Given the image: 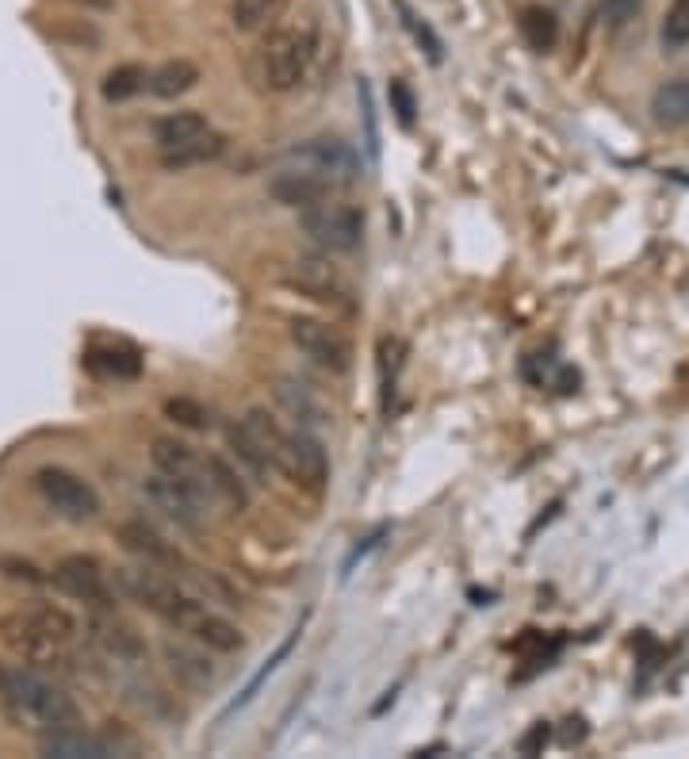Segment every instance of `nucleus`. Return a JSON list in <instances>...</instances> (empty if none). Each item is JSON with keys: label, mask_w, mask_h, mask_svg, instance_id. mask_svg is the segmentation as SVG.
I'll use <instances>...</instances> for the list:
<instances>
[{"label": "nucleus", "mask_w": 689, "mask_h": 759, "mask_svg": "<svg viewBox=\"0 0 689 759\" xmlns=\"http://www.w3.org/2000/svg\"><path fill=\"white\" fill-rule=\"evenodd\" d=\"M149 461H154L157 472H169V476L185 480V484L200 487V492H208L211 499H215V492H211V484H208V457L196 453L188 441H180V438H154Z\"/></svg>", "instance_id": "nucleus-14"}, {"label": "nucleus", "mask_w": 689, "mask_h": 759, "mask_svg": "<svg viewBox=\"0 0 689 759\" xmlns=\"http://www.w3.org/2000/svg\"><path fill=\"white\" fill-rule=\"evenodd\" d=\"M51 583L74 603H85L92 610H112L115 606V583L112 575L104 572L97 557H85V552H74V557H62L51 572Z\"/></svg>", "instance_id": "nucleus-6"}, {"label": "nucleus", "mask_w": 689, "mask_h": 759, "mask_svg": "<svg viewBox=\"0 0 689 759\" xmlns=\"http://www.w3.org/2000/svg\"><path fill=\"white\" fill-rule=\"evenodd\" d=\"M288 338L311 365L326 369V373L345 376L348 369H353L356 350H353V342H348L345 330L334 327V322L311 319V315H296V319L288 322Z\"/></svg>", "instance_id": "nucleus-5"}, {"label": "nucleus", "mask_w": 689, "mask_h": 759, "mask_svg": "<svg viewBox=\"0 0 689 759\" xmlns=\"http://www.w3.org/2000/svg\"><path fill=\"white\" fill-rule=\"evenodd\" d=\"M226 441H230V449H234V457L245 464V469H253V472H257V476H265V472H273V469H268V461L257 453V446H253V441L245 438V430H242V426H237V422L226 430Z\"/></svg>", "instance_id": "nucleus-35"}, {"label": "nucleus", "mask_w": 689, "mask_h": 759, "mask_svg": "<svg viewBox=\"0 0 689 759\" xmlns=\"http://www.w3.org/2000/svg\"><path fill=\"white\" fill-rule=\"evenodd\" d=\"M142 495H146V499L154 503L169 521H177L180 529H188V534L203 529V521H208V506L215 503L208 492H200V487L185 484V480L169 476V472H157V469H154V476H146Z\"/></svg>", "instance_id": "nucleus-7"}, {"label": "nucleus", "mask_w": 689, "mask_h": 759, "mask_svg": "<svg viewBox=\"0 0 689 759\" xmlns=\"http://www.w3.org/2000/svg\"><path fill=\"white\" fill-rule=\"evenodd\" d=\"M644 4L647 0H601L598 20H601V28H605V35H621V31L644 12Z\"/></svg>", "instance_id": "nucleus-32"}, {"label": "nucleus", "mask_w": 689, "mask_h": 759, "mask_svg": "<svg viewBox=\"0 0 689 759\" xmlns=\"http://www.w3.org/2000/svg\"><path fill=\"white\" fill-rule=\"evenodd\" d=\"M276 399H280V407L288 410V415L296 418L303 430L326 422V415H322V403L314 399L311 387L299 384V380H280V384H276Z\"/></svg>", "instance_id": "nucleus-28"}, {"label": "nucleus", "mask_w": 689, "mask_h": 759, "mask_svg": "<svg viewBox=\"0 0 689 759\" xmlns=\"http://www.w3.org/2000/svg\"><path fill=\"white\" fill-rule=\"evenodd\" d=\"M35 487L43 495V503L54 514H62L66 521H92L100 514V495L92 492V484H85L81 476H74L69 469H43L35 472Z\"/></svg>", "instance_id": "nucleus-10"}, {"label": "nucleus", "mask_w": 689, "mask_h": 759, "mask_svg": "<svg viewBox=\"0 0 689 759\" xmlns=\"http://www.w3.org/2000/svg\"><path fill=\"white\" fill-rule=\"evenodd\" d=\"M319 58V28L311 20L276 28L257 51V74L268 92H296Z\"/></svg>", "instance_id": "nucleus-3"}, {"label": "nucleus", "mask_w": 689, "mask_h": 759, "mask_svg": "<svg viewBox=\"0 0 689 759\" xmlns=\"http://www.w3.org/2000/svg\"><path fill=\"white\" fill-rule=\"evenodd\" d=\"M208 484H211V492H215V503L230 506V510L242 514L245 506H249V487L242 484V472L215 453H208Z\"/></svg>", "instance_id": "nucleus-25"}, {"label": "nucleus", "mask_w": 689, "mask_h": 759, "mask_svg": "<svg viewBox=\"0 0 689 759\" xmlns=\"http://www.w3.org/2000/svg\"><path fill=\"white\" fill-rule=\"evenodd\" d=\"M659 46L663 54H682L689 46V0H670L659 23Z\"/></svg>", "instance_id": "nucleus-30"}, {"label": "nucleus", "mask_w": 689, "mask_h": 759, "mask_svg": "<svg viewBox=\"0 0 689 759\" xmlns=\"http://www.w3.org/2000/svg\"><path fill=\"white\" fill-rule=\"evenodd\" d=\"M518 28H521V38L529 43V51H536V54L556 51V43H559V20H556V12H552V8H544V4L521 8Z\"/></svg>", "instance_id": "nucleus-26"}, {"label": "nucleus", "mask_w": 689, "mask_h": 759, "mask_svg": "<svg viewBox=\"0 0 689 759\" xmlns=\"http://www.w3.org/2000/svg\"><path fill=\"white\" fill-rule=\"evenodd\" d=\"M203 131H211L203 112H169L154 123V142L162 150H173V146H185V142L200 139Z\"/></svg>", "instance_id": "nucleus-27"}, {"label": "nucleus", "mask_w": 689, "mask_h": 759, "mask_svg": "<svg viewBox=\"0 0 689 759\" xmlns=\"http://www.w3.org/2000/svg\"><path fill=\"white\" fill-rule=\"evenodd\" d=\"M85 632H89L92 648H97L108 663H126V668L146 663V640H142V632L134 626H126V622H119L112 610H100L97 618L85 626Z\"/></svg>", "instance_id": "nucleus-12"}, {"label": "nucleus", "mask_w": 689, "mask_h": 759, "mask_svg": "<svg viewBox=\"0 0 689 759\" xmlns=\"http://www.w3.org/2000/svg\"><path fill=\"white\" fill-rule=\"evenodd\" d=\"M356 100H360V116H364V150H368V162H379V123H376V100H371V85L356 81Z\"/></svg>", "instance_id": "nucleus-33"}, {"label": "nucleus", "mask_w": 689, "mask_h": 759, "mask_svg": "<svg viewBox=\"0 0 689 759\" xmlns=\"http://www.w3.org/2000/svg\"><path fill=\"white\" fill-rule=\"evenodd\" d=\"M291 8V0H234L230 4V23L242 35H257L280 23V15Z\"/></svg>", "instance_id": "nucleus-24"}, {"label": "nucleus", "mask_w": 689, "mask_h": 759, "mask_svg": "<svg viewBox=\"0 0 689 759\" xmlns=\"http://www.w3.org/2000/svg\"><path fill=\"white\" fill-rule=\"evenodd\" d=\"M330 188L334 185H330L322 173L307 169V165H288V169L268 177V196H273L280 208H291V211H307V208H314V204L330 200Z\"/></svg>", "instance_id": "nucleus-13"}, {"label": "nucleus", "mask_w": 689, "mask_h": 759, "mask_svg": "<svg viewBox=\"0 0 689 759\" xmlns=\"http://www.w3.org/2000/svg\"><path fill=\"white\" fill-rule=\"evenodd\" d=\"M237 426L245 430V438L257 446V453L268 461V469H280L284 453H288V441H291V430H284L280 418L273 415V410L265 407H249L242 418H237Z\"/></svg>", "instance_id": "nucleus-16"}, {"label": "nucleus", "mask_w": 689, "mask_h": 759, "mask_svg": "<svg viewBox=\"0 0 689 759\" xmlns=\"http://www.w3.org/2000/svg\"><path fill=\"white\" fill-rule=\"evenodd\" d=\"M391 105H394V112H399V123L402 127H414L418 100H414V92H410V85L399 81V77L391 81Z\"/></svg>", "instance_id": "nucleus-36"}, {"label": "nucleus", "mask_w": 689, "mask_h": 759, "mask_svg": "<svg viewBox=\"0 0 689 759\" xmlns=\"http://www.w3.org/2000/svg\"><path fill=\"white\" fill-rule=\"evenodd\" d=\"M85 4H97V8H108L112 0H85Z\"/></svg>", "instance_id": "nucleus-40"}, {"label": "nucleus", "mask_w": 689, "mask_h": 759, "mask_svg": "<svg viewBox=\"0 0 689 759\" xmlns=\"http://www.w3.org/2000/svg\"><path fill=\"white\" fill-rule=\"evenodd\" d=\"M652 120L667 127V131L689 127V74L670 77L652 92Z\"/></svg>", "instance_id": "nucleus-21"}, {"label": "nucleus", "mask_w": 689, "mask_h": 759, "mask_svg": "<svg viewBox=\"0 0 689 759\" xmlns=\"http://www.w3.org/2000/svg\"><path fill=\"white\" fill-rule=\"evenodd\" d=\"M299 231L307 234L314 250L330 253H353L360 250L364 231H368V219L356 204L348 200H322L314 208L299 211Z\"/></svg>", "instance_id": "nucleus-4"}, {"label": "nucleus", "mask_w": 689, "mask_h": 759, "mask_svg": "<svg viewBox=\"0 0 689 759\" xmlns=\"http://www.w3.org/2000/svg\"><path fill=\"white\" fill-rule=\"evenodd\" d=\"M115 541L123 544L131 557H138L142 564L165 568V572H177V568H180V552L173 549V544L165 541L154 526H146V521H138V518L123 521V526L115 529Z\"/></svg>", "instance_id": "nucleus-15"}, {"label": "nucleus", "mask_w": 689, "mask_h": 759, "mask_svg": "<svg viewBox=\"0 0 689 759\" xmlns=\"http://www.w3.org/2000/svg\"><path fill=\"white\" fill-rule=\"evenodd\" d=\"M288 284L299 296L314 299V304L330 307V311H342V315L356 311L353 284H348L326 257H299L296 265L288 268Z\"/></svg>", "instance_id": "nucleus-8"}, {"label": "nucleus", "mask_w": 689, "mask_h": 759, "mask_svg": "<svg viewBox=\"0 0 689 759\" xmlns=\"http://www.w3.org/2000/svg\"><path fill=\"white\" fill-rule=\"evenodd\" d=\"M77 640V618L54 603H35L0 618V645L27 668H54L66 663Z\"/></svg>", "instance_id": "nucleus-1"}, {"label": "nucleus", "mask_w": 689, "mask_h": 759, "mask_svg": "<svg viewBox=\"0 0 689 759\" xmlns=\"http://www.w3.org/2000/svg\"><path fill=\"white\" fill-rule=\"evenodd\" d=\"M188 640H200L203 648H211V652H223V656H234L245 648V632L234 626L223 614H215L211 606H203L200 614L192 618V626L185 629Z\"/></svg>", "instance_id": "nucleus-19"}, {"label": "nucleus", "mask_w": 689, "mask_h": 759, "mask_svg": "<svg viewBox=\"0 0 689 759\" xmlns=\"http://www.w3.org/2000/svg\"><path fill=\"white\" fill-rule=\"evenodd\" d=\"M196 85H200V66L188 58L162 62V66L149 74V92H154L157 100H177V97H185V92H192Z\"/></svg>", "instance_id": "nucleus-23"}, {"label": "nucleus", "mask_w": 689, "mask_h": 759, "mask_svg": "<svg viewBox=\"0 0 689 759\" xmlns=\"http://www.w3.org/2000/svg\"><path fill=\"white\" fill-rule=\"evenodd\" d=\"M288 162L322 173L330 185H356L360 180V154L353 150V142L337 139V134H314V139L299 142L288 150Z\"/></svg>", "instance_id": "nucleus-9"}, {"label": "nucleus", "mask_w": 689, "mask_h": 759, "mask_svg": "<svg viewBox=\"0 0 689 759\" xmlns=\"http://www.w3.org/2000/svg\"><path fill=\"white\" fill-rule=\"evenodd\" d=\"M85 369L100 380H134L142 373V358L134 345L108 342V345H92V350L85 353Z\"/></svg>", "instance_id": "nucleus-20"}, {"label": "nucleus", "mask_w": 689, "mask_h": 759, "mask_svg": "<svg viewBox=\"0 0 689 759\" xmlns=\"http://www.w3.org/2000/svg\"><path fill=\"white\" fill-rule=\"evenodd\" d=\"M226 150V139L211 127V131H203L200 139L185 142V146H173V150H162V165L169 173H180V169H192V165H208L215 162L219 154Z\"/></svg>", "instance_id": "nucleus-22"}, {"label": "nucleus", "mask_w": 689, "mask_h": 759, "mask_svg": "<svg viewBox=\"0 0 689 759\" xmlns=\"http://www.w3.org/2000/svg\"><path fill=\"white\" fill-rule=\"evenodd\" d=\"M208 652L211 648H203L200 640H192V645H177V640H169V645H165V663H169V671L185 686L203 691V686H211L219 679V668Z\"/></svg>", "instance_id": "nucleus-17"}, {"label": "nucleus", "mask_w": 689, "mask_h": 759, "mask_svg": "<svg viewBox=\"0 0 689 759\" xmlns=\"http://www.w3.org/2000/svg\"><path fill=\"white\" fill-rule=\"evenodd\" d=\"M276 472H284L291 484H299L311 495H319L330 480V457H326V449H322V441L314 438L311 430L299 426V430H291L288 453H284V461Z\"/></svg>", "instance_id": "nucleus-11"}, {"label": "nucleus", "mask_w": 689, "mask_h": 759, "mask_svg": "<svg viewBox=\"0 0 689 759\" xmlns=\"http://www.w3.org/2000/svg\"><path fill=\"white\" fill-rule=\"evenodd\" d=\"M4 572L12 575V580H23V583H43L46 575H38L35 564H27V560H4Z\"/></svg>", "instance_id": "nucleus-39"}, {"label": "nucleus", "mask_w": 689, "mask_h": 759, "mask_svg": "<svg viewBox=\"0 0 689 759\" xmlns=\"http://www.w3.org/2000/svg\"><path fill=\"white\" fill-rule=\"evenodd\" d=\"M165 418L185 430H208L211 426V410L203 407L200 399H188V395H177V399H165Z\"/></svg>", "instance_id": "nucleus-31"}, {"label": "nucleus", "mask_w": 689, "mask_h": 759, "mask_svg": "<svg viewBox=\"0 0 689 759\" xmlns=\"http://www.w3.org/2000/svg\"><path fill=\"white\" fill-rule=\"evenodd\" d=\"M0 702L20 725L35 733H58L81 725V710L62 686L43 679L27 663H0Z\"/></svg>", "instance_id": "nucleus-2"}, {"label": "nucleus", "mask_w": 689, "mask_h": 759, "mask_svg": "<svg viewBox=\"0 0 689 759\" xmlns=\"http://www.w3.org/2000/svg\"><path fill=\"white\" fill-rule=\"evenodd\" d=\"M142 89H149V74L138 62H123V66L108 69L104 81H100V92H104L108 105H123V100L138 97Z\"/></svg>", "instance_id": "nucleus-29"}, {"label": "nucleus", "mask_w": 689, "mask_h": 759, "mask_svg": "<svg viewBox=\"0 0 689 759\" xmlns=\"http://www.w3.org/2000/svg\"><path fill=\"white\" fill-rule=\"evenodd\" d=\"M402 15H407V28L414 31L418 43H422L425 51H430V58H433V62H441V51H445V46H441V38L433 35L430 23H422V20H418V15H410V8H402Z\"/></svg>", "instance_id": "nucleus-37"}, {"label": "nucleus", "mask_w": 689, "mask_h": 759, "mask_svg": "<svg viewBox=\"0 0 689 759\" xmlns=\"http://www.w3.org/2000/svg\"><path fill=\"white\" fill-rule=\"evenodd\" d=\"M548 737H552V729H548V722H541V725H533V729L525 733V737L518 740V752L521 756H536L541 752L544 745H548Z\"/></svg>", "instance_id": "nucleus-38"}, {"label": "nucleus", "mask_w": 689, "mask_h": 759, "mask_svg": "<svg viewBox=\"0 0 689 759\" xmlns=\"http://www.w3.org/2000/svg\"><path fill=\"white\" fill-rule=\"evenodd\" d=\"M296 640H299V629H291V632H288V637H284V645H280V648H276V652H273V656H268V660H265V668H260V671H257V675H253V679H249V683H245V691H242V694H237L234 710H237V706H245V702H249V698H253V694H257V691H260V683H265V679H268V675H273V671H276V668H280V660H288V656H291V648H296Z\"/></svg>", "instance_id": "nucleus-34"}, {"label": "nucleus", "mask_w": 689, "mask_h": 759, "mask_svg": "<svg viewBox=\"0 0 689 759\" xmlns=\"http://www.w3.org/2000/svg\"><path fill=\"white\" fill-rule=\"evenodd\" d=\"M38 752L58 759H108L112 756V745L104 740V733H85L81 725H74V729L43 733Z\"/></svg>", "instance_id": "nucleus-18"}]
</instances>
